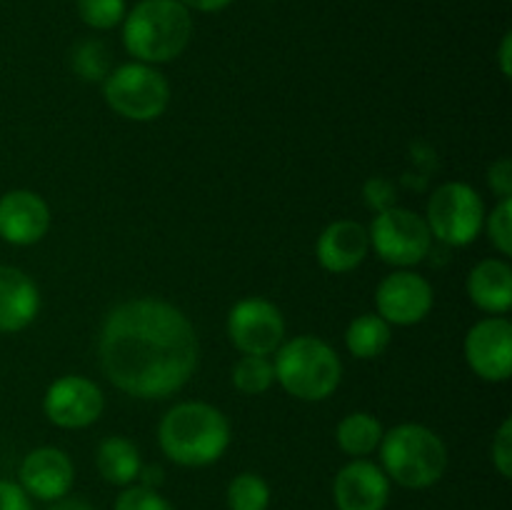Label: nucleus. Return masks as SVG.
<instances>
[{
	"mask_svg": "<svg viewBox=\"0 0 512 510\" xmlns=\"http://www.w3.org/2000/svg\"><path fill=\"white\" fill-rule=\"evenodd\" d=\"M113 510H175L168 498L145 485H128L123 493L115 498Z\"/></svg>",
	"mask_w": 512,
	"mask_h": 510,
	"instance_id": "a878e982",
	"label": "nucleus"
},
{
	"mask_svg": "<svg viewBox=\"0 0 512 510\" xmlns=\"http://www.w3.org/2000/svg\"><path fill=\"white\" fill-rule=\"evenodd\" d=\"M100 368L123 393L163 400L198 370L200 343L188 315L158 298L115 305L100 330Z\"/></svg>",
	"mask_w": 512,
	"mask_h": 510,
	"instance_id": "f257e3e1",
	"label": "nucleus"
},
{
	"mask_svg": "<svg viewBox=\"0 0 512 510\" xmlns=\"http://www.w3.org/2000/svg\"><path fill=\"white\" fill-rule=\"evenodd\" d=\"M228 338L243 355H273L285 340V318L265 298H243L228 313Z\"/></svg>",
	"mask_w": 512,
	"mask_h": 510,
	"instance_id": "1a4fd4ad",
	"label": "nucleus"
},
{
	"mask_svg": "<svg viewBox=\"0 0 512 510\" xmlns=\"http://www.w3.org/2000/svg\"><path fill=\"white\" fill-rule=\"evenodd\" d=\"M188 10H198V13H218V10L228 8L233 0H180Z\"/></svg>",
	"mask_w": 512,
	"mask_h": 510,
	"instance_id": "473e14b6",
	"label": "nucleus"
},
{
	"mask_svg": "<svg viewBox=\"0 0 512 510\" xmlns=\"http://www.w3.org/2000/svg\"><path fill=\"white\" fill-rule=\"evenodd\" d=\"M165 480V473L160 465H143L140 468V475H138V485H145V488H153L158 490L160 485H163Z\"/></svg>",
	"mask_w": 512,
	"mask_h": 510,
	"instance_id": "2f4dec72",
	"label": "nucleus"
},
{
	"mask_svg": "<svg viewBox=\"0 0 512 510\" xmlns=\"http://www.w3.org/2000/svg\"><path fill=\"white\" fill-rule=\"evenodd\" d=\"M103 98L120 118L150 123L168 110L170 83L155 65L135 60L105 75Z\"/></svg>",
	"mask_w": 512,
	"mask_h": 510,
	"instance_id": "423d86ee",
	"label": "nucleus"
},
{
	"mask_svg": "<svg viewBox=\"0 0 512 510\" xmlns=\"http://www.w3.org/2000/svg\"><path fill=\"white\" fill-rule=\"evenodd\" d=\"M40 310V290L28 273L0 265V333H20Z\"/></svg>",
	"mask_w": 512,
	"mask_h": 510,
	"instance_id": "f3484780",
	"label": "nucleus"
},
{
	"mask_svg": "<svg viewBox=\"0 0 512 510\" xmlns=\"http://www.w3.org/2000/svg\"><path fill=\"white\" fill-rule=\"evenodd\" d=\"M233 385L243 395H263L273 388L275 370L268 355H243L233 365Z\"/></svg>",
	"mask_w": 512,
	"mask_h": 510,
	"instance_id": "4be33fe9",
	"label": "nucleus"
},
{
	"mask_svg": "<svg viewBox=\"0 0 512 510\" xmlns=\"http://www.w3.org/2000/svg\"><path fill=\"white\" fill-rule=\"evenodd\" d=\"M48 510H95V508L88 503V500L70 498V495H65V498L53 500V505H50Z\"/></svg>",
	"mask_w": 512,
	"mask_h": 510,
	"instance_id": "f704fd0d",
	"label": "nucleus"
},
{
	"mask_svg": "<svg viewBox=\"0 0 512 510\" xmlns=\"http://www.w3.org/2000/svg\"><path fill=\"white\" fill-rule=\"evenodd\" d=\"M0 510H33V498L18 483L0 478Z\"/></svg>",
	"mask_w": 512,
	"mask_h": 510,
	"instance_id": "c756f323",
	"label": "nucleus"
},
{
	"mask_svg": "<svg viewBox=\"0 0 512 510\" xmlns=\"http://www.w3.org/2000/svg\"><path fill=\"white\" fill-rule=\"evenodd\" d=\"M50 230V208L33 190L0 195V238L18 248L40 243Z\"/></svg>",
	"mask_w": 512,
	"mask_h": 510,
	"instance_id": "2eb2a0df",
	"label": "nucleus"
},
{
	"mask_svg": "<svg viewBox=\"0 0 512 510\" xmlns=\"http://www.w3.org/2000/svg\"><path fill=\"white\" fill-rule=\"evenodd\" d=\"M430 235L440 243L463 248L478 240L485 225V203L468 183H445L430 195L425 213Z\"/></svg>",
	"mask_w": 512,
	"mask_h": 510,
	"instance_id": "0eeeda50",
	"label": "nucleus"
},
{
	"mask_svg": "<svg viewBox=\"0 0 512 510\" xmlns=\"http://www.w3.org/2000/svg\"><path fill=\"white\" fill-rule=\"evenodd\" d=\"M485 230H488V238L493 243V248L500 255L512 253V198H503L493 208V213L485 215Z\"/></svg>",
	"mask_w": 512,
	"mask_h": 510,
	"instance_id": "393cba45",
	"label": "nucleus"
},
{
	"mask_svg": "<svg viewBox=\"0 0 512 510\" xmlns=\"http://www.w3.org/2000/svg\"><path fill=\"white\" fill-rule=\"evenodd\" d=\"M73 63L85 80H105V75H108V53H105L103 43H95V40H88L75 50Z\"/></svg>",
	"mask_w": 512,
	"mask_h": 510,
	"instance_id": "bb28decb",
	"label": "nucleus"
},
{
	"mask_svg": "<svg viewBox=\"0 0 512 510\" xmlns=\"http://www.w3.org/2000/svg\"><path fill=\"white\" fill-rule=\"evenodd\" d=\"M95 465H98V473L105 483L128 488V485L138 483L143 458H140V450L133 440L123 438V435H110L98 445Z\"/></svg>",
	"mask_w": 512,
	"mask_h": 510,
	"instance_id": "6ab92c4d",
	"label": "nucleus"
},
{
	"mask_svg": "<svg viewBox=\"0 0 512 510\" xmlns=\"http://www.w3.org/2000/svg\"><path fill=\"white\" fill-rule=\"evenodd\" d=\"M490 458H493L495 470L505 480L512 478V420L505 418L495 433L493 445H490Z\"/></svg>",
	"mask_w": 512,
	"mask_h": 510,
	"instance_id": "cd10ccee",
	"label": "nucleus"
},
{
	"mask_svg": "<svg viewBox=\"0 0 512 510\" xmlns=\"http://www.w3.org/2000/svg\"><path fill=\"white\" fill-rule=\"evenodd\" d=\"M468 298L483 313L505 315L512 305V268L503 258H485L465 280Z\"/></svg>",
	"mask_w": 512,
	"mask_h": 510,
	"instance_id": "a211bd4d",
	"label": "nucleus"
},
{
	"mask_svg": "<svg viewBox=\"0 0 512 510\" xmlns=\"http://www.w3.org/2000/svg\"><path fill=\"white\" fill-rule=\"evenodd\" d=\"M368 235L378 258L395 268H413L423 263L433 245V235L423 215L395 205L375 215Z\"/></svg>",
	"mask_w": 512,
	"mask_h": 510,
	"instance_id": "6e6552de",
	"label": "nucleus"
},
{
	"mask_svg": "<svg viewBox=\"0 0 512 510\" xmlns=\"http://www.w3.org/2000/svg\"><path fill=\"white\" fill-rule=\"evenodd\" d=\"M333 500L338 510H385L390 500V478L380 465L353 458L335 475Z\"/></svg>",
	"mask_w": 512,
	"mask_h": 510,
	"instance_id": "4468645a",
	"label": "nucleus"
},
{
	"mask_svg": "<svg viewBox=\"0 0 512 510\" xmlns=\"http://www.w3.org/2000/svg\"><path fill=\"white\" fill-rule=\"evenodd\" d=\"M383 425L375 415L363 413H350L345 415L338 423V430H335V440H338L340 450L350 458H365L373 450H378L380 440H383Z\"/></svg>",
	"mask_w": 512,
	"mask_h": 510,
	"instance_id": "aec40b11",
	"label": "nucleus"
},
{
	"mask_svg": "<svg viewBox=\"0 0 512 510\" xmlns=\"http://www.w3.org/2000/svg\"><path fill=\"white\" fill-rule=\"evenodd\" d=\"M270 485L258 473H238L228 485L230 510H268Z\"/></svg>",
	"mask_w": 512,
	"mask_h": 510,
	"instance_id": "5701e85b",
	"label": "nucleus"
},
{
	"mask_svg": "<svg viewBox=\"0 0 512 510\" xmlns=\"http://www.w3.org/2000/svg\"><path fill=\"white\" fill-rule=\"evenodd\" d=\"M370 253V235L368 228H363L355 220H335L325 225L323 233L318 235L315 243V255L318 263L328 273L343 275L358 268Z\"/></svg>",
	"mask_w": 512,
	"mask_h": 510,
	"instance_id": "dca6fc26",
	"label": "nucleus"
},
{
	"mask_svg": "<svg viewBox=\"0 0 512 510\" xmlns=\"http://www.w3.org/2000/svg\"><path fill=\"white\" fill-rule=\"evenodd\" d=\"M393 330L378 313H363L345 330V345L358 360H373L388 350Z\"/></svg>",
	"mask_w": 512,
	"mask_h": 510,
	"instance_id": "412c9836",
	"label": "nucleus"
},
{
	"mask_svg": "<svg viewBox=\"0 0 512 510\" xmlns=\"http://www.w3.org/2000/svg\"><path fill=\"white\" fill-rule=\"evenodd\" d=\"M435 303L433 285L420 273L400 268L385 275L375 290L378 315L390 325H418L430 315Z\"/></svg>",
	"mask_w": 512,
	"mask_h": 510,
	"instance_id": "f8f14e48",
	"label": "nucleus"
},
{
	"mask_svg": "<svg viewBox=\"0 0 512 510\" xmlns=\"http://www.w3.org/2000/svg\"><path fill=\"white\" fill-rule=\"evenodd\" d=\"M105 398L98 383L85 375H63L45 390V418L65 430H80L93 425L103 415Z\"/></svg>",
	"mask_w": 512,
	"mask_h": 510,
	"instance_id": "9d476101",
	"label": "nucleus"
},
{
	"mask_svg": "<svg viewBox=\"0 0 512 510\" xmlns=\"http://www.w3.org/2000/svg\"><path fill=\"white\" fill-rule=\"evenodd\" d=\"M500 70H503L505 78L512 75V33L503 35V43H500Z\"/></svg>",
	"mask_w": 512,
	"mask_h": 510,
	"instance_id": "72a5a7b5",
	"label": "nucleus"
},
{
	"mask_svg": "<svg viewBox=\"0 0 512 510\" xmlns=\"http://www.w3.org/2000/svg\"><path fill=\"white\" fill-rule=\"evenodd\" d=\"M125 0H78V15L85 25L95 30H110L123 23Z\"/></svg>",
	"mask_w": 512,
	"mask_h": 510,
	"instance_id": "b1692460",
	"label": "nucleus"
},
{
	"mask_svg": "<svg viewBox=\"0 0 512 510\" xmlns=\"http://www.w3.org/2000/svg\"><path fill=\"white\" fill-rule=\"evenodd\" d=\"M365 200H368L370 208H375L380 213V210L390 208L393 205V185L388 183V180H368V185H365Z\"/></svg>",
	"mask_w": 512,
	"mask_h": 510,
	"instance_id": "7c9ffc66",
	"label": "nucleus"
},
{
	"mask_svg": "<svg viewBox=\"0 0 512 510\" xmlns=\"http://www.w3.org/2000/svg\"><path fill=\"white\" fill-rule=\"evenodd\" d=\"M273 370L285 393L305 403L330 398L343 380V363L338 353L318 335H295L283 340V345L275 350Z\"/></svg>",
	"mask_w": 512,
	"mask_h": 510,
	"instance_id": "20e7f679",
	"label": "nucleus"
},
{
	"mask_svg": "<svg viewBox=\"0 0 512 510\" xmlns=\"http://www.w3.org/2000/svg\"><path fill=\"white\" fill-rule=\"evenodd\" d=\"M383 470L408 490L433 488L448 470V448L435 430L420 423H400L380 440Z\"/></svg>",
	"mask_w": 512,
	"mask_h": 510,
	"instance_id": "39448f33",
	"label": "nucleus"
},
{
	"mask_svg": "<svg viewBox=\"0 0 512 510\" xmlns=\"http://www.w3.org/2000/svg\"><path fill=\"white\" fill-rule=\"evenodd\" d=\"M18 475V485L30 498L53 503V500L65 498L70 493L75 480V468L65 450L43 445V448H35L25 455Z\"/></svg>",
	"mask_w": 512,
	"mask_h": 510,
	"instance_id": "ddd939ff",
	"label": "nucleus"
},
{
	"mask_svg": "<svg viewBox=\"0 0 512 510\" xmlns=\"http://www.w3.org/2000/svg\"><path fill=\"white\" fill-rule=\"evenodd\" d=\"M230 423L210 403L185 400L173 405L158 425V443L165 458L183 468H205L218 463L230 445Z\"/></svg>",
	"mask_w": 512,
	"mask_h": 510,
	"instance_id": "f03ea898",
	"label": "nucleus"
},
{
	"mask_svg": "<svg viewBox=\"0 0 512 510\" xmlns=\"http://www.w3.org/2000/svg\"><path fill=\"white\" fill-rule=\"evenodd\" d=\"M488 185L493 188V193L503 198H512V160L500 158L490 165L488 170Z\"/></svg>",
	"mask_w": 512,
	"mask_h": 510,
	"instance_id": "c85d7f7f",
	"label": "nucleus"
},
{
	"mask_svg": "<svg viewBox=\"0 0 512 510\" xmlns=\"http://www.w3.org/2000/svg\"><path fill=\"white\" fill-rule=\"evenodd\" d=\"M190 38L193 18L180 0H140L123 18V45L138 63H170Z\"/></svg>",
	"mask_w": 512,
	"mask_h": 510,
	"instance_id": "7ed1b4c3",
	"label": "nucleus"
},
{
	"mask_svg": "<svg viewBox=\"0 0 512 510\" xmlns=\"http://www.w3.org/2000/svg\"><path fill=\"white\" fill-rule=\"evenodd\" d=\"M465 360L480 380L505 383L512 373V325L503 315L478 320L463 343Z\"/></svg>",
	"mask_w": 512,
	"mask_h": 510,
	"instance_id": "9b49d317",
	"label": "nucleus"
}]
</instances>
